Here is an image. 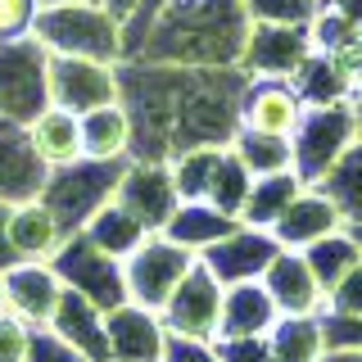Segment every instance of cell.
Returning a JSON list of instances; mask_svg holds the SVG:
<instances>
[{
  "label": "cell",
  "mask_w": 362,
  "mask_h": 362,
  "mask_svg": "<svg viewBox=\"0 0 362 362\" xmlns=\"http://www.w3.org/2000/svg\"><path fill=\"white\" fill-rule=\"evenodd\" d=\"M5 235H9V249L28 258H41V254H54L59 249V222L45 204H23L5 218Z\"/></svg>",
  "instance_id": "9c48e42d"
},
{
  "label": "cell",
  "mask_w": 362,
  "mask_h": 362,
  "mask_svg": "<svg viewBox=\"0 0 362 362\" xmlns=\"http://www.w3.org/2000/svg\"><path fill=\"white\" fill-rule=\"evenodd\" d=\"M267 354H272V362H322L326 358L322 317H276Z\"/></svg>",
  "instance_id": "ba28073f"
},
{
  "label": "cell",
  "mask_w": 362,
  "mask_h": 362,
  "mask_svg": "<svg viewBox=\"0 0 362 362\" xmlns=\"http://www.w3.org/2000/svg\"><path fill=\"white\" fill-rule=\"evenodd\" d=\"M32 9L37 0H0V37H18L32 23Z\"/></svg>",
  "instance_id": "2e32d148"
},
{
  "label": "cell",
  "mask_w": 362,
  "mask_h": 362,
  "mask_svg": "<svg viewBox=\"0 0 362 362\" xmlns=\"http://www.w3.org/2000/svg\"><path fill=\"white\" fill-rule=\"evenodd\" d=\"M263 286H267L281 317H322V308H326V290H322V281L313 276V263L299 249H281V254L272 258Z\"/></svg>",
  "instance_id": "7a4b0ae2"
},
{
  "label": "cell",
  "mask_w": 362,
  "mask_h": 362,
  "mask_svg": "<svg viewBox=\"0 0 362 362\" xmlns=\"http://www.w3.org/2000/svg\"><path fill=\"white\" fill-rule=\"evenodd\" d=\"M303 258L313 263V276L322 281V290L331 294L339 281H344L349 272L362 263V245H358L349 231H335V235H326V240L308 245V249H303Z\"/></svg>",
  "instance_id": "8fae6325"
},
{
  "label": "cell",
  "mask_w": 362,
  "mask_h": 362,
  "mask_svg": "<svg viewBox=\"0 0 362 362\" xmlns=\"http://www.w3.org/2000/svg\"><path fill=\"white\" fill-rule=\"evenodd\" d=\"M272 231H276V245L281 249H299V254H303L308 245L326 240V235H335V231H344V213L335 209L331 195H322L317 186H303L299 199L281 213Z\"/></svg>",
  "instance_id": "3957f363"
},
{
  "label": "cell",
  "mask_w": 362,
  "mask_h": 362,
  "mask_svg": "<svg viewBox=\"0 0 362 362\" xmlns=\"http://www.w3.org/2000/svg\"><path fill=\"white\" fill-rule=\"evenodd\" d=\"M358 141H362V105H358Z\"/></svg>",
  "instance_id": "ac0fdd59"
},
{
  "label": "cell",
  "mask_w": 362,
  "mask_h": 362,
  "mask_svg": "<svg viewBox=\"0 0 362 362\" xmlns=\"http://www.w3.org/2000/svg\"><path fill=\"white\" fill-rule=\"evenodd\" d=\"M113 354L122 362H150L158 358V331L136 308H122L113 317Z\"/></svg>",
  "instance_id": "4fadbf2b"
},
{
  "label": "cell",
  "mask_w": 362,
  "mask_h": 362,
  "mask_svg": "<svg viewBox=\"0 0 362 362\" xmlns=\"http://www.w3.org/2000/svg\"><path fill=\"white\" fill-rule=\"evenodd\" d=\"M354 141H358V105H344V100L339 105H313L303 113L299 132L290 136L294 173L303 177V186H317Z\"/></svg>",
  "instance_id": "6da1fadb"
},
{
  "label": "cell",
  "mask_w": 362,
  "mask_h": 362,
  "mask_svg": "<svg viewBox=\"0 0 362 362\" xmlns=\"http://www.w3.org/2000/svg\"><path fill=\"white\" fill-rule=\"evenodd\" d=\"M32 150H37L41 163L50 168H73L82 158V122H77L73 109H41L37 122H32Z\"/></svg>",
  "instance_id": "8992f818"
},
{
  "label": "cell",
  "mask_w": 362,
  "mask_h": 362,
  "mask_svg": "<svg viewBox=\"0 0 362 362\" xmlns=\"http://www.w3.org/2000/svg\"><path fill=\"white\" fill-rule=\"evenodd\" d=\"M303 113H308V105H303L299 86L281 82V77H267V82H258L245 95V132L281 136V141H290V136L299 132Z\"/></svg>",
  "instance_id": "277c9868"
},
{
  "label": "cell",
  "mask_w": 362,
  "mask_h": 362,
  "mask_svg": "<svg viewBox=\"0 0 362 362\" xmlns=\"http://www.w3.org/2000/svg\"><path fill=\"white\" fill-rule=\"evenodd\" d=\"M0 362H28V331L18 317H0Z\"/></svg>",
  "instance_id": "9a60e30c"
},
{
  "label": "cell",
  "mask_w": 362,
  "mask_h": 362,
  "mask_svg": "<svg viewBox=\"0 0 362 362\" xmlns=\"http://www.w3.org/2000/svg\"><path fill=\"white\" fill-rule=\"evenodd\" d=\"M222 286L213 281V272H186L181 276V286L173 290V326L186 335H209L222 326Z\"/></svg>",
  "instance_id": "5b68a950"
},
{
  "label": "cell",
  "mask_w": 362,
  "mask_h": 362,
  "mask_svg": "<svg viewBox=\"0 0 362 362\" xmlns=\"http://www.w3.org/2000/svg\"><path fill=\"white\" fill-rule=\"evenodd\" d=\"M276 303L263 281H235V290L222 299V331L235 339H254L276 326Z\"/></svg>",
  "instance_id": "52a82bcc"
},
{
  "label": "cell",
  "mask_w": 362,
  "mask_h": 362,
  "mask_svg": "<svg viewBox=\"0 0 362 362\" xmlns=\"http://www.w3.org/2000/svg\"><path fill=\"white\" fill-rule=\"evenodd\" d=\"M5 299H9V313H28V317H50L54 303H59V290H54L50 272H14L5 281Z\"/></svg>",
  "instance_id": "7c38bea8"
},
{
  "label": "cell",
  "mask_w": 362,
  "mask_h": 362,
  "mask_svg": "<svg viewBox=\"0 0 362 362\" xmlns=\"http://www.w3.org/2000/svg\"><path fill=\"white\" fill-rule=\"evenodd\" d=\"M326 362H362V349H335Z\"/></svg>",
  "instance_id": "e0dca14e"
},
{
  "label": "cell",
  "mask_w": 362,
  "mask_h": 362,
  "mask_svg": "<svg viewBox=\"0 0 362 362\" xmlns=\"http://www.w3.org/2000/svg\"><path fill=\"white\" fill-rule=\"evenodd\" d=\"M317 190L335 199V209L344 213V222L362 226V141H354L344 154H339V163L317 181Z\"/></svg>",
  "instance_id": "30bf717a"
},
{
  "label": "cell",
  "mask_w": 362,
  "mask_h": 362,
  "mask_svg": "<svg viewBox=\"0 0 362 362\" xmlns=\"http://www.w3.org/2000/svg\"><path fill=\"white\" fill-rule=\"evenodd\" d=\"M127 145V118L118 109H90V118L82 122V150L90 158H109Z\"/></svg>",
  "instance_id": "5bb4252c"
}]
</instances>
